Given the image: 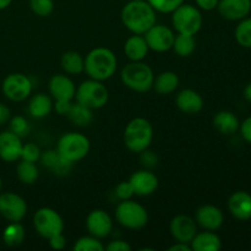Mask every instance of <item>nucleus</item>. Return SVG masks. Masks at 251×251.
<instances>
[{
  "label": "nucleus",
  "instance_id": "16",
  "mask_svg": "<svg viewBox=\"0 0 251 251\" xmlns=\"http://www.w3.org/2000/svg\"><path fill=\"white\" fill-rule=\"evenodd\" d=\"M22 140L12 131L0 132V159L6 163H12L21 159Z\"/></svg>",
  "mask_w": 251,
  "mask_h": 251
},
{
  "label": "nucleus",
  "instance_id": "6",
  "mask_svg": "<svg viewBox=\"0 0 251 251\" xmlns=\"http://www.w3.org/2000/svg\"><path fill=\"white\" fill-rule=\"evenodd\" d=\"M203 24L202 14L198 6L181 4L172 12V25L176 33L195 36Z\"/></svg>",
  "mask_w": 251,
  "mask_h": 251
},
{
  "label": "nucleus",
  "instance_id": "12",
  "mask_svg": "<svg viewBox=\"0 0 251 251\" xmlns=\"http://www.w3.org/2000/svg\"><path fill=\"white\" fill-rule=\"evenodd\" d=\"M146 39L150 50L157 53H164L172 49L174 43V32L164 25H153L145 34H142Z\"/></svg>",
  "mask_w": 251,
  "mask_h": 251
},
{
  "label": "nucleus",
  "instance_id": "43",
  "mask_svg": "<svg viewBox=\"0 0 251 251\" xmlns=\"http://www.w3.org/2000/svg\"><path fill=\"white\" fill-rule=\"evenodd\" d=\"M239 131L243 139H244L248 144H251V117H248L244 122L240 123Z\"/></svg>",
  "mask_w": 251,
  "mask_h": 251
},
{
  "label": "nucleus",
  "instance_id": "10",
  "mask_svg": "<svg viewBox=\"0 0 251 251\" xmlns=\"http://www.w3.org/2000/svg\"><path fill=\"white\" fill-rule=\"evenodd\" d=\"M1 90L7 100L12 102H22L32 93L31 78L21 73L10 74L2 81Z\"/></svg>",
  "mask_w": 251,
  "mask_h": 251
},
{
  "label": "nucleus",
  "instance_id": "33",
  "mask_svg": "<svg viewBox=\"0 0 251 251\" xmlns=\"http://www.w3.org/2000/svg\"><path fill=\"white\" fill-rule=\"evenodd\" d=\"M234 36L239 46L251 49V17L240 20L238 26L235 27Z\"/></svg>",
  "mask_w": 251,
  "mask_h": 251
},
{
  "label": "nucleus",
  "instance_id": "29",
  "mask_svg": "<svg viewBox=\"0 0 251 251\" xmlns=\"http://www.w3.org/2000/svg\"><path fill=\"white\" fill-rule=\"evenodd\" d=\"M66 117L76 126H87L93 120L92 109L77 102L71 104V108L68 114H66Z\"/></svg>",
  "mask_w": 251,
  "mask_h": 251
},
{
  "label": "nucleus",
  "instance_id": "14",
  "mask_svg": "<svg viewBox=\"0 0 251 251\" xmlns=\"http://www.w3.org/2000/svg\"><path fill=\"white\" fill-rule=\"evenodd\" d=\"M169 230H171L172 237L176 242L190 244L193 238L198 233L196 221H194L188 215H178L169 223Z\"/></svg>",
  "mask_w": 251,
  "mask_h": 251
},
{
  "label": "nucleus",
  "instance_id": "2",
  "mask_svg": "<svg viewBox=\"0 0 251 251\" xmlns=\"http://www.w3.org/2000/svg\"><path fill=\"white\" fill-rule=\"evenodd\" d=\"M117 68L118 59L115 54L104 47H97L86 55L83 71L90 78L103 82L114 75Z\"/></svg>",
  "mask_w": 251,
  "mask_h": 251
},
{
  "label": "nucleus",
  "instance_id": "39",
  "mask_svg": "<svg viewBox=\"0 0 251 251\" xmlns=\"http://www.w3.org/2000/svg\"><path fill=\"white\" fill-rule=\"evenodd\" d=\"M114 194L120 201L129 200V199L132 198V195H135L134 189H132L131 184L129 183V180L122 181V183L118 184V185L115 186Z\"/></svg>",
  "mask_w": 251,
  "mask_h": 251
},
{
  "label": "nucleus",
  "instance_id": "19",
  "mask_svg": "<svg viewBox=\"0 0 251 251\" xmlns=\"http://www.w3.org/2000/svg\"><path fill=\"white\" fill-rule=\"evenodd\" d=\"M49 93L54 100H73L75 98L76 87L69 76L58 74L49 80Z\"/></svg>",
  "mask_w": 251,
  "mask_h": 251
},
{
  "label": "nucleus",
  "instance_id": "24",
  "mask_svg": "<svg viewBox=\"0 0 251 251\" xmlns=\"http://www.w3.org/2000/svg\"><path fill=\"white\" fill-rule=\"evenodd\" d=\"M149 46L142 34L129 37L124 44V53L131 61H142L149 53Z\"/></svg>",
  "mask_w": 251,
  "mask_h": 251
},
{
  "label": "nucleus",
  "instance_id": "44",
  "mask_svg": "<svg viewBox=\"0 0 251 251\" xmlns=\"http://www.w3.org/2000/svg\"><path fill=\"white\" fill-rule=\"evenodd\" d=\"M71 104H73V100H55L53 107L58 114L66 115L69 113V110H70Z\"/></svg>",
  "mask_w": 251,
  "mask_h": 251
},
{
  "label": "nucleus",
  "instance_id": "17",
  "mask_svg": "<svg viewBox=\"0 0 251 251\" xmlns=\"http://www.w3.org/2000/svg\"><path fill=\"white\" fill-rule=\"evenodd\" d=\"M217 10L225 20L240 21L249 16L251 11V0H220Z\"/></svg>",
  "mask_w": 251,
  "mask_h": 251
},
{
  "label": "nucleus",
  "instance_id": "36",
  "mask_svg": "<svg viewBox=\"0 0 251 251\" xmlns=\"http://www.w3.org/2000/svg\"><path fill=\"white\" fill-rule=\"evenodd\" d=\"M150 5L162 14H172L178 6H180L184 0H147Z\"/></svg>",
  "mask_w": 251,
  "mask_h": 251
},
{
  "label": "nucleus",
  "instance_id": "4",
  "mask_svg": "<svg viewBox=\"0 0 251 251\" xmlns=\"http://www.w3.org/2000/svg\"><path fill=\"white\" fill-rule=\"evenodd\" d=\"M120 80L130 90L145 93L153 86L154 74L151 66L147 64L142 61H131L123 68Z\"/></svg>",
  "mask_w": 251,
  "mask_h": 251
},
{
  "label": "nucleus",
  "instance_id": "35",
  "mask_svg": "<svg viewBox=\"0 0 251 251\" xmlns=\"http://www.w3.org/2000/svg\"><path fill=\"white\" fill-rule=\"evenodd\" d=\"M29 7L32 12L39 17H47L53 12V0H29Z\"/></svg>",
  "mask_w": 251,
  "mask_h": 251
},
{
  "label": "nucleus",
  "instance_id": "32",
  "mask_svg": "<svg viewBox=\"0 0 251 251\" xmlns=\"http://www.w3.org/2000/svg\"><path fill=\"white\" fill-rule=\"evenodd\" d=\"M196 48V41L194 36H189V34H181L178 33L174 37V43L172 49L176 53V55L181 56V58H186L190 56L194 53Z\"/></svg>",
  "mask_w": 251,
  "mask_h": 251
},
{
  "label": "nucleus",
  "instance_id": "48",
  "mask_svg": "<svg viewBox=\"0 0 251 251\" xmlns=\"http://www.w3.org/2000/svg\"><path fill=\"white\" fill-rule=\"evenodd\" d=\"M244 98L248 102L251 103V82L248 83L244 88Z\"/></svg>",
  "mask_w": 251,
  "mask_h": 251
},
{
  "label": "nucleus",
  "instance_id": "50",
  "mask_svg": "<svg viewBox=\"0 0 251 251\" xmlns=\"http://www.w3.org/2000/svg\"><path fill=\"white\" fill-rule=\"evenodd\" d=\"M1 185H2V181H1V178H0V190H1Z\"/></svg>",
  "mask_w": 251,
  "mask_h": 251
},
{
  "label": "nucleus",
  "instance_id": "42",
  "mask_svg": "<svg viewBox=\"0 0 251 251\" xmlns=\"http://www.w3.org/2000/svg\"><path fill=\"white\" fill-rule=\"evenodd\" d=\"M49 247L54 250H63L66 247V239L64 237L63 233H59V234L53 235L48 239Z\"/></svg>",
  "mask_w": 251,
  "mask_h": 251
},
{
  "label": "nucleus",
  "instance_id": "22",
  "mask_svg": "<svg viewBox=\"0 0 251 251\" xmlns=\"http://www.w3.org/2000/svg\"><path fill=\"white\" fill-rule=\"evenodd\" d=\"M215 129L222 135H233L239 130L240 122L237 115L229 110H220L212 120Z\"/></svg>",
  "mask_w": 251,
  "mask_h": 251
},
{
  "label": "nucleus",
  "instance_id": "27",
  "mask_svg": "<svg viewBox=\"0 0 251 251\" xmlns=\"http://www.w3.org/2000/svg\"><path fill=\"white\" fill-rule=\"evenodd\" d=\"M179 76L173 71H163L154 77L153 86L158 95H171L178 88Z\"/></svg>",
  "mask_w": 251,
  "mask_h": 251
},
{
  "label": "nucleus",
  "instance_id": "49",
  "mask_svg": "<svg viewBox=\"0 0 251 251\" xmlns=\"http://www.w3.org/2000/svg\"><path fill=\"white\" fill-rule=\"evenodd\" d=\"M12 2V0H0V10L6 9L7 6H10V4Z\"/></svg>",
  "mask_w": 251,
  "mask_h": 251
},
{
  "label": "nucleus",
  "instance_id": "18",
  "mask_svg": "<svg viewBox=\"0 0 251 251\" xmlns=\"http://www.w3.org/2000/svg\"><path fill=\"white\" fill-rule=\"evenodd\" d=\"M195 221L203 229L217 230L223 226L225 215L217 206L202 205L196 210Z\"/></svg>",
  "mask_w": 251,
  "mask_h": 251
},
{
  "label": "nucleus",
  "instance_id": "13",
  "mask_svg": "<svg viewBox=\"0 0 251 251\" xmlns=\"http://www.w3.org/2000/svg\"><path fill=\"white\" fill-rule=\"evenodd\" d=\"M86 228L90 235L102 239L108 237L113 229V221L104 210H93L86 217Z\"/></svg>",
  "mask_w": 251,
  "mask_h": 251
},
{
  "label": "nucleus",
  "instance_id": "5",
  "mask_svg": "<svg viewBox=\"0 0 251 251\" xmlns=\"http://www.w3.org/2000/svg\"><path fill=\"white\" fill-rule=\"evenodd\" d=\"M90 149L91 144L88 137L75 131L61 135L56 145V152L59 156L71 164L85 158L90 152Z\"/></svg>",
  "mask_w": 251,
  "mask_h": 251
},
{
  "label": "nucleus",
  "instance_id": "47",
  "mask_svg": "<svg viewBox=\"0 0 251 251\" xmlns=\"http://www.w3.org/2000/svg\"><path fill=\"white\" fill-rule=\"evenodd\" d=\"M168 251H191V247L188 243L176 242V244H173L172 247L168 248Z\"/></svg>",
  "mask_w": 251,
  "mask_h": 251
},
{
  "label": "nucleus",
  "instance_id": "26",
  "mask_svg": "<svg viewBox=\"0 0 251 251\" xmlns=\"http://www.w3.org/2000/svg\"><path fill=\"white\" fill-rule=\"evenodd\" d=\"M39 161L42 162V164L46 168H48L49 171L53 172L54 174H58V176L68 174L71 168V163H69L68 161L61 158L58 152H56V150L55 151L49 150V151L42 152Z\"/></svg>",
  "mask_w": 251,
  "mask_h": 251
},
{
  "label": "nucleus",
  "instance_id": "51",
  "mask_svg": "<svg viewBox=\"0 0 251 251\" xmlns=\"http://www.w3.org/2000/svg\"><path fill=\"white\" fill-rule=\"evenodd\" d=\"M134 1H144V0H134Z\"/></svg>",
  "mask_w": 251,
  "mask_h": 251
},
{
  "label": "nucleus",
  "instance_id": "31",
  "mask_svg": "<svg viewBox=\"0 0 251 251\" xmlns=\"http://www.w3.org/2000/svg\"><path fill=\"white\" fill-rule=\"evenodd\" d=\"M26 237L24 226L20 222H10L9 226H6L2 232V240L9 247H17L22 244Z\"/></svg>",
  "mask_w": 251,
  "mask_h": 251
},
{
  "label": "nucleus",
  "instance_id": "45",
  "mask_svg": "<svg viewBox=\"0 0 251 251\" xmlns=\"http://www.w3.org/2000/svg\"><path fill=\"white\" fill-rule=\"evenodd\" d=\"M195 1L200 10H203V11H211V10L217 9V5L220 0H195Z\"/></svg>",
  "mask_w": 251,
  "mask_h": 251
},
{
  "label": "nucleus",
  "instance_id": "38",
  "mask_svg": "<svg viewBox=\"0 0 251 251\" xmlns=\"http://www.w3.org/2000/svg\"><path fill=\"white\" fill-rule=\"evenodd\" d=\"M41 150L33 142H28V144H25L22 146V152H21V159L28 162H33L37 163L41 158Z\"/></svg>",
  "mask_w": 251,
  "mask_h": 251
},
{
  "label": "nucleus",
  "instance_id": "25",
  "mask_svg": "<svg viewBox=\"0 0 251 251\" xmlns=\"http://www.w3.org/2000/svg\"><path fill=\"white\" fill-rule=\"evenodd\" d=\"M53 109V100L46 93H37L32 96L28 102V113L34 119H43L50 114Z\"/></svg>",
  "mask_w": 251,
  "mask_h": 251
},
{
  "label": "nucleus",
  "instance_id": "40",
  "mask_svg": "<svg viewBox=\"0 0 251 251\" xmlns=\"http://www.w3.org/2000/svg\"><path fill=\"white\" fill-rule=\"evenodd\" d=\"M140 161L145 168H153L158 163V157L154 152L149 151V149H147L140 153Z\"/></svg>",
  "mask_w": 251,
  "mask_h": 251
},
{
  "label": "nucleus",
  "instance_id": "8",
  "mask_svg": "<svg viewBox=\"0 0 251 251\" xmlns=\"http://www.w3.org/2000/svg\"><path fill=\"white\" fill-rule=\"evenodd\" d=\"M115 218L118 223L127 229H141L149 223L147 210L131 199L123 200L115 208Z\"/></svg>",
  "mask_w": 251,
  "mask_h": 251
},
{
  "label": "nucleus",
  "instance_id": "46",
  "mask_svg": "<svg viewBox=\"0 0 251 251\" xmlns=\"http://www.w3.org/2000/svg\"><path fill=\"white\" fill-rule=\"evenodd\" d=\"M10 118H11V112H10L9 107L0 103V125L6 124Z\"/></svg>",
  "mask_w": 251,
  "mask_h": 251
},
{
  "label": "nucleus",
  "instance_id": "34",
  "mask_svg": "<svg viewBox=\"0 0 251 251\" xmlns=\"http://www.w3.org/2000/svg\"><path fill=\"white\" fill-rule=\"evenodd\" d=\"M74 250L75 251H103L104 245L102 244L98 238L93 235H87V237H81L80 239L76 240L74 244Z\"/></svg>",
  "mask_w": 251,
  "mask_h": 251
},
{
  "label": "nucleus",
  "instance_id": "30",
  "mask_svg": "<svg viewBox=\"0 0 251 251\" xmlns=\"http://www.w3.org/2000/svg\"><path fill=\"white\" fill-rule=\"evenodd\" d=\"M16 176L22 184H26V185H32V184L36 183L39 176V172L36 163L21 159L17 163Z\"/></svg>",
  "mask_w": 251,
  "mask_h": 251
},
{
  "label": "nucleus",
  "instance_id": "37",
  "mask_svg": "<svg viewBox=\"0 0 251 251\" xmlns=\"http://www.w3.org/2000/svg\"><path fill=\"white\" fill-rule=\"evenodd\" d=\"M9 126H10V131L16 134L17 136H20L21 139L24 136H26L29 131L28 122H27L26 118H24L22 115H15V117L10 118Z\"/></svg>",
  "mask_w": 251,
  "mask_h": 251
},
{
  "label": "nucleus",
  "instance_id": "41",
  "mask_svg": "<svg viewBox=\"0 0 251 251\" xmlns=\"http://www.w3.org/2000/svg\"><path fill=\"white\" fill-rule=\"evenodd\" d=\"M104 249L108 251H131V245L127 242H125V240L117 239L108 243L104 247Z\"/></svg>",
  "mask_w": 251,
  "mask_h": 251
},
{
  "label": "nucleus",
  "instance_id": "3",
  "mask_svg": "<svg viewBox=\"0 0 251 251\" xmlns=\"http://www.w3.org/2000/svg\"><path fill=\"white\" fill-rule=\"evenodd\" d=\"M153 140V127L142 117L134 118L127 123L124 130V144L129 151L141 153L149 149Z\"/></svg>",
  "mask_w": 251,
  "mask_h": 251
},
{
  "label": "nucleus",
  "instance_id": "21",
  "mask_svg": "<svg viewBox=\"0 0 251 251\" xmlns=\"http://www.w3.org/2000/svg\"><path fill=\"white\" fill-rule=\"evenodd\" d=\"M176 103L179 110L185 114H196V113L201 112L203 108V98L201 97L200 93L191 88L181 90L176 95Z\"/></svg>",
  "mask_w": 251,
  "mask_h": 251
},
{
  "label": "nucleus",
  "instance_id": "23",
  "mask_svg": "<svg viewBox=\"0 0 251 251\" xmlns=\"http://www.w3.org/2000/svg\"><path fill=\"white\" fill-rule=\"evenodd\" d=\"M191 250L194 251H218L222 248V240L215 230H206L196 233L190 242Z\"/></svg>",
  "mask_w": 251,
  "mask_h": 251
},
{
  "label": "nucleus",
  "instance_id": "28",
  "mask_svg": "<svg viewBox=\"0 0 251 251\" xmlns=\"http://www.w3.org/2000/svg\"><path fill=\"white\" fill-rule=\"evenodd\" d=\"M63 70L69 75H78L85 68V58L75 50H69L63 54L60 59Z\"/></svg>",
  "mask_w": 251,
  "mask_h": 251
},
{
  "label": "nucleus",
  "instance_id": "11",
  "mask_svg": "<svg viewBox=\"0 0 251 251\" xmlns=\"http://www.w3.org/2000/svg\"><path fill=\"white\" fill-rule=\"evenodd\" d=\"M27 213V202L15 193L0 194V215L9 222H21Z\"/></svg>",
  "mask_w": 251,
  "mask_h": 251
},
{
  "label": "nucleus",
  "instance_id": "1",
  "mask_svg": "<svg viewBox=\"0 0 251 251\" xmlns=\"http://www.w3.org/2000/svg\"><path fill=\"white\" fill-rule=\"evenodd\" d=\"M123 25L134 34H145L157 22L156 10L147 2L130 0L120 12Z\"/></svg>",
  "mask_w": 251,
  "mask_h": 251
},
{
  "label": "nucleus",
  "instance_id": "20",
  "mask_svg": "<svg viewBox=\"0 0 251 251\" xmlns=\"http://www.w3.org/2000/svg\"><path fill=\"white\" fill-rule=\"evenodd\" d=\"M228 210L237 220H251V194L244 190L233 193L228 199Z\"/></svg>",
  "mask_w": 251,
  "mask_h": 251
},
{
  "label": "nucleus",
  "instance_id": "9",
  "mask_svg": "<svg viewBox=\"0 0 251 251\" xmlns=\"http://www.w3.org/2000/svg\"><path fill=\"white\" fill-rule=\"evenodd\" d=\"M33 226L42 238L49 239L53 235L63 233L64 221L58 211L50 207H42L33 215Z\"/></svg>",
  "mask_w": 251,
  "mask_h": 251
},
{
  "label": "nucleus",
  "instance_id": "7",
  "mask_svg": "<svg viewBox=\"0 0 251 251\" xmlns=\"http://www.w3.org/2000/svg\"><path fill=\"white\" fill-rule=\"evenodd\" d=\"M75 100L76 102L90 109H100L107 104L109 100V92L102 81L90 78V80L83 81L76 88Z\"/></svg>",
  "mask_w": 251,
  "mask_h": 251
},
{
  "label": "nucleus",
  "instance_id": "15",
  "mask_svg": "<svg viewBox=\"0 0 251 251\" xmlns=\"http://www.w3.org/2000/svg\"><path fill=\"white\" fill-rule=\"evenodd\" d=\"M129 183L137 196H150L158 188V178L150 169H140L130 176Z\"/></svg>",
  "mask_w": 251,
  "mask_h": 251
}]
</instances>
